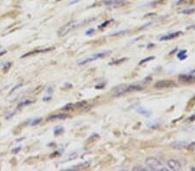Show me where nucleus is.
Listing matches in <instances>:
<instances>
[{
	"mask_svg": "<svg viewBox=\"0 0 195 171\" xmlns=\"http://www.w3.org/2000/svg\"><path fill=\"white\" fill-rule=\"evenodd\" d=\"M141 89H142V87L139 85H123L117 86L114 89H113V93H114V95L118 96V95H122L124 93L139 91Z\"/></svg>",
	"mask_w": 195,
	"mask_h": 171,
	"instance_id": "1",
	"label": "nucleus"
},
{
	"mask_svg": "<svg viewBox=\"0 0 195 171\" xmlns=\"http://www.w3.org/2000/svg\"><path fill=\"white\" fill-rule=\"evenodd\" d=\"M145 163L148 166L149 169H154V170H158V169H160V170L162 171L168 170V169L163 168L161 162H160L159 160H157L156 158L154 157L147 158L145 161Z\"/></svg>",
	"mask_w": 195,
	"mask_h": 171,
	"instance_id": "2",
	"label": "nucleus"
},
{
	"mask_svg": "<svg viewBox=\"0 0 195 171\" xmlns=\"http://www.w3.org/2000/svg\"><path fill=\"white\" fill-rule=\"evenodd\" d=\"M176 84L174 81H171V80H162L155 83L154 87L157 89H163V88H170V87H173L175 86Z\"/></svg>",
	"mask_w": 195,
	"mask_h": 171,
	"instance_id": "3",
	"label": "nucleus"
},
{
	"mask_svg": "<svg viewBox=\"0 0 195 171\" xmlns=\"http://www.w3.org/2000/svg\"><path fill=\"white\" fill-rule=\"evenodd\" d=\"M109 53H110L109 51H105V52L97 53V54H94L93 56H91L89 58L84 59L83 61L80 62H79V65H83V64H86V63L89 62H93V61H95V60H98L99 58H102V57H104L106 55H108Z\"/></svg>",
	"mask_w": 195,
	"mask_h": 171,
	"instance_id": "4",
	"label": "nucleus"
},
{
	"mask_svg": "<svg viewBox=\"0 0 195 171\" xmlns=\"http://www.w3.org/2000/svg\"><path fill=\"white\" fill-rule=\"evenodd\" d=\"M168 166L172 170H180L182 168L180 162L177 160H173V159H171V160L168 161Z\"/></svg>",
	"mask_w": 195,
	"mask_h": 171,
	"instance_id": "5",
	"label": "nucleus"
},
{
	"mask_svg": "<svg viewBox=\"0 0 195 171\" xmlns=\"http://www.w3.org/2000/svg\"><path fill=\"white\" fill-rule=\"evenodd\" d=\"M76 27H77V23H68L67 25H65L64 28L61 29V30L59 31V35L60 36H64V35L68 34V32H70L71 30H73Z\"/></svg>",
	"mask_w": 195,
	"mask_h": 171,
	"instance_id": "6",
	"label": "nucleus"
},
{
	"mask_svg": "<svg viewBox=\"0 0 195 171\" xmlns=\"http://www.w3.org/2000/svg\"><path fill=\"white\" fill-rule=\"evenodd\" d=\"M104 5L107 6H111V7H118L124 5V2L122 0H108V1H105Z\"/></svg>",
	"mask_w": 195,
	"mask_h": 171,
	"instance_id": "7",
	"label": "nucleus"
},
{
	"mask_svg": "<svg viewBox=\"0 0 195 171\" xmlns=\"http://www.w3.org/2000/svg\"><path fill=\"white\" fill-rule=\"evenodd\" d=\"M181 35V32L180 31H176V32H172V33H169L166 36L160 37V40L161 41H167V40H172V39H174L178 36Z\"/></svg>",
	"mask_w": 195,
	"mask_h": 171,
	"instance_id": "8",
	"label": "nucleus"
},
{
	"mask_svg": "<svg viewBox=\"0 0 195 171\" xmlns=\"http://www.w3.org/2000/svg\"><path fill=\"white\" fill-rule=\"evenodd\" d=\"M179 80L185 83H193L195 81V77L192 75H187V74H182L179 76Z\"/></svg>",
	"mask_w": 195,
	"mask_h": 171,
	"instance_id": "9",
	"label": "nucleus"
},
{
	"mask_svg": "<svg viewBox=\"0 0 195 171\" xmlns=\"http://www.w3.org/2000/svg\"><path fill=\"white\" fill-rule=\"evenodd\" d=\"M68 116L66 114H55V115H51L50 117H48V120L54 121V120H58V119H65Z\"/></svg>",
	"mask_w": 195,
	"mask_h": 171,
	"instance_id": "10",
	"label": "nucleus"
},
{
	"mask_svg": "<svg viewBox=\"0 0 195 171\" xmlns=\"http://www.w3.org/2000/svg\"><path fill=\"white\" fill-rule=\"evenodd\" d=\"M137 112L139 113H141V115H143V116H147V117H149L150 116V112H147V111H146V110H144L143 108H141V107H140V108L138 109Z\"/></svg>",
	"mask_w": 195,
	"mask_h": 171,
	"instance_id": "11",
	"label": "nucleus"
},
{
	"mask_svg": "<svg viewBox=\"0 0 195 171\" xmlns=\"http://www.w3.org/2000/svg\"><path fill=\"white\" fill-rule=\"evenodd\" d=\"M50 49H47V50H36V51H33V52H30L28 54H25L24 55H23V57H25V56H28V55H31L32 54H35V53H38V52H47V51H50Z\"/></svg>",
	"mask_w": 195,
	"mask_h": 171,
	"instance_id": "12",
	"label": "nucleus"
},
{
	"mask_svg": "<svg viewBox=\"0 0 195 171\" xmlns=\"http://www.w3.org/2000/svg\"><path fill=\"white\" fill-rule=\"evenodd\" d=\"M186 50H182V51H180V54H178V57L180 59V60H184V59H186Z\"/></svg>",
	"mask_w": 195,
	"mask_h": 171,
	"instance_id": "13",
	"label": "nucleus"
},
{
	"mask_svg": "<svg viewBox=\"0 0 195 171\" xmlns=\"http://www.w3.org/2000/svg\"><path fill=\"white\" fill-rule=\"evenodd\" d=\"M32 102H34V101H33V100H24V101H23V102H21V103L18 105V108H19V107H22V106H23V105H29V104L32 103Z\"/></svg>",
	"mask_w": 195,
	"mask_h": 171,
	"instance_id": "14",
	"label": "nucleus"
},
{
	"mask_svg": "<svg viewBox=\"0 0 195 171\" xmlns=\"http://www.w3.org/2000/svg\"><path fill=\"white\" fill-rule=\"evenodd\" d=\"M62 132H64V128H63V127H58V128H56V129L54 131L55 135L56 136L60 135Z\"/></svg>",
	"mask_w": 195,
	"mask_h": 171,
	"instance_id": "15",
	"label": "nucleus"
},
{
	"mask_svg": "<svg viewBox=\"0 0 195 171\" xmlns=\"http://www.w3.org/2000/svg\"><path fill=\"white\" fill-rule=\"evenodd\" d=\"M195 12V8H193V9H189V10H182L180 11L181 14H191Z\"/></svg>",
	"mask_w": 195,
	"mask_h": 171,
	"instance_id": "16",
	"label": "nucleus"
},
{
	"mask_svg": "<svg viewBox=\"0 0 195 171\" xmlns=\"http://www.w3.org/2000/svg\"><path fill=\"white\" fill-rule=\"evenodd\" d=\"M154 56H149V57H147V58L143 59L142 61L140 62V65L143 64L144 62H149V61H151V60H154Z\"/></svg>",
	"mask_w": 195,
	"mask_h": 171,
	"instance_id": "17",
	"label": "nucleus"
},
{
	"mask_svg": "<svg viewBox=\"0 0 195 171\" xmlns=\"http://www.w3.org/2000/svg\"><path fill=\"white\" fill-rule=\"evenodd\" d=\"M41 120H42L41 118H37V119H36V120H34L33 123H31V125H37V124H39V122L41 121Z\"/></svg>",
	"mask_w": 195,
	"mask_h": 171,
	"instance_id": "18",
	"label": "nucleus"
},
{
	"mask_svg": "<svg viewBox=\"0 0 195 171\" xmlns=\"http://www.w3.org/2000/svg\"><path fill=\"white\" fill-rule=\"evenodd\" d=\"M110 22H111L110 20H109V21H107V22H106V23H102V24H101L100 26H99V28H100V29H102V28L106 27V26H107V24L110 23Z\"/></svg>",
	"mask_w": 195,
	"mask_h": 171,
	"instance_id": "19",
	"label": "nucleus"
},
{
	"mask_svg": "<svg viewBox=\"0 0 195 171\" xmlns=\"http://www.w3.org/2000/svg\"><path fill=\"white\" fill-rule=\"evenodd\" d=\"M124 33H126V31H119L118 33H114V34H110L109 36H117V35H120V34H124Z\"/></svg>",
	"mask_w": 195,
	"mask_h": 171,
	"instance_id": "20",
	"label": "nucleus"
},
{
	"mask_svg": "<svg viewBox=\"0 0 195 171\" xmlns=\"http://www.w3.org/2000/svg\"><path fill=\"white\" fill-rule=\"evenodd\" d=\"M189 0H179L177 2V5H181V4H184V3H186L188 2Z\"/></svg>",
	"mask_w": 195,
	"mask_h": 171,
	"instance_id": "21",
	"label": "nucleus"
},
{
	"mask_svg": "<svg viewBox=\"0 0 195 171\" xmlns=\"http://www.w3.org/2000/svg\"><path fill=\"white\" fill-rule=\"evenodd\" d=\"M95 31V30H93V29H91V30H88V31H87V35H89V34H92V32H94Z\"/></svg>",
	"mask_w": 195,
	"mask_h": 171,
	"instance_id": "22",
	"label": "nucleus"
},
{
	"mask_svg": "<svg viewBox=\"0 0 195 171\" xmlns=\"http://www.w3.org/2000/svg\"><path fill=\"white\" fill-rule=\"evenodd\" d=\"M193 120H195V115H193V116H192L191 117H189V121H193Z\"/></svg>",
	"mask_w": 195,
	"mask_h": 171,
	"instance_id": "23",
	"label": "nucleus"
}]
</instances>
